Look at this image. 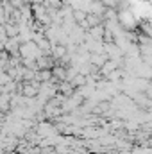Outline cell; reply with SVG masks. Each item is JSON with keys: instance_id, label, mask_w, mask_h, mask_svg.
Instances as JSON below:
<instances>
[{"instance_id": "6da1fadb", "label": "cell", "mask_w": 152, "mask_h": 154, "mask_svg": "<svg viewBox=\"0 0 152 154\" xmlns=\"http://www.w3.org/2000/svg\"><path fill=\"white\" fill-rule=\"evenodd\" d=\"M116 68H118V63H116V61H113V59H109V61H108V63L100 68V72H102L104 75H111Z\"/></svg>"}, {"instance_id": "7a4b0ae2", "label": "cell", "mask_w": 152, "mask_h": 154, "mask_svg": "<svg viewBox=\"0 0 152 154\" xmlns=\"http://www.w3.org/2000/svg\"><path fill=\"white\" fill-rule=\"evenodd\" d=\"M90 34H91L93 38L99 41V39H104L106 31H104V27H100V25H99V27H93V29H90Z\"/></svg>"}, {"instance_id": "3957f363", "label": "cell", "mask_w": 152, "mask_h": 154, "mask_svg": "<svg viewBox=\"0 0 152 154\" xmlns=\"http://www.w3.org/2000/svg\"><path fill=\"white\" fill-rule=\"evenodd\" d=\"M52 48H54V56H56V57H63V56L66 54V48H65L63 45H57V47L54 45Z\"/></svg>"}, {"instance_id": "277c9868", "label": "cell", "mask_w": 152, "mask_h": 154, "mask_svg": "<svg viewBox=\"0 0 152 154\" xmlns=\"http://www.w3.org/2000/svg\"><path fill=\"white\" fill-rule=\"evenodd\" d=\"M5 31L9 32L7 36H11V38H16V36H18V29H16V27H13V25H9V23L5 25Z\"/></svg>"}, {"instance_id": "5b68a950", "label": "cell", "mask_w": 152, "mask_h": 154, "mask_svg": "<svg viewBox=\"0 0 152 154\" xmlns=\"http://www.w3.org/2000/svg\"><path fill=\"white\" fill-rule=\"evenodd\" d=\"M25 93H27V95H32V93H34V88L27 86V88H25Z\"/></svg>"}]
</instances>
